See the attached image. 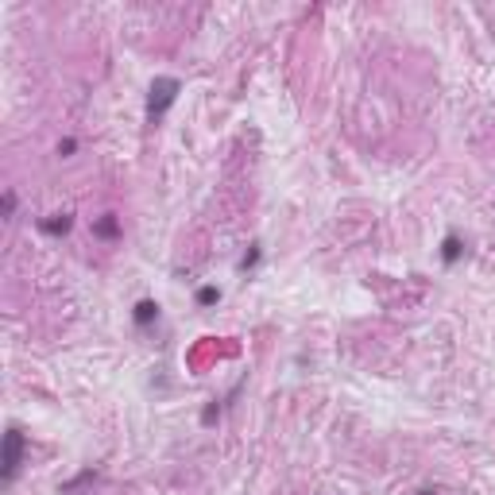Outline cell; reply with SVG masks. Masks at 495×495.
<instances>
[{
    "label": "cell",
    "mask_w": 495,
    "mask_h": 495,
    "mask_svg": "<svg viewBox=\"0 0 495 495\" xmlns=\"http://www.w3.org/2000/svg\"><path fill=\"white\" fill-rule=\"evenodd\" d=\"M460 255H464V244H460V236H457V233H445V240H442V263H445V267H457Z\"/></svg>",
    "instance_id": "4"
},
{
    "label": "cell",
    "mask_w": 495,
    "mask_h": 495,
    "mask_svg": "<svg viewBox=\"0 0 495 495\" xmlns=\"http://www.w3.org/2000/svg\"><path fill=\"white\" fill-rule=\"evenodd\" d=\"M24 433H19V426H8L4 430V469H0V484L8 487L16 484L19 476V464H24Z\"/></svg>",
    "instance_id": "2"
},
{
    "label": "cell",
    "mask_w": 495,
    "mask_h": 495,
    "mask_svg": "<svg viewBox=\"0 0 495 495\" xmlns=\"http://www.w3.org/2000/svg\"><path fill=\"white\" fill-rule=\"evenodd\" d=\"M74 151H78V140H74V135H66V140H58V155H62V159H70Z\"/></svg>",
    "instance_id": "9"
},
{
    "label": "cell",
    "mask_w": 495,
    "mask_h": 495,
    "mask_svg": "<svg viewBox=\"0 0 495 495\" xmlns=\"http://www.w3.org/2000/svg\"><path fill=\"white\" fill-rule=\"evenodd\" d=\"M93 236H101V240H117L120 236V217L117 213H105L93 221Z\"/></svg>",
    "instance_id": "6"
},
{
    "label": "cell",
    "mask_w": 495,
    "mask_h": 495,
    "mask_svg": "<svg viewBox=\"0 0 495 495\" xmlns=\"http://www.w3.org/2000/svg\"><path fill=\"white\" fill-rule=\"evenodd\" d=\"M217 302H221V290L217 287H201L198 290V306H217Z\"/></svg>",
    "instance_id": "7"
},
{
    "label": "cell",
    "mask_w": 495,
    "mask_h": 495,
    "mask_svg": "<svg viewBox=\"0 0 495 495\" xmlns=\"http://www.w3.org/2000/svg\"><path fill=\"white\" fill-rule=\"evenodd\" d=\"M178 93H182V81L178 78H155L151 90H147V120H151V124H159V120L167 117V108L178 101Z\"/></svg>",
    "instance_id": "1"
},
{
    "label": "cell",
    "mask_w": 495,
    "mask_h": 495,
    "mask_svg": "<svg viewBox=\"0 0 495 495\" xmlns=\"http://www.w3.org/2000/svg\"><path fill=\"white\" fill-rule=\"evenodd\" d=\"M260 244H252V252H248V255H244V260H240V271H252L255 267V263H260Z\"/></svg>",
    "instance_id": "8"
},
{
    "label": "cell",
    "mask_w": 495,
    "mask_h": 495,
    "mask_svg": "<svg viewBox=\"0 0 495 495\" xmlns=\"http://www.w3.org/2000/svg\"><path fill=\"white\" fill-rule=\"evenodd\" d=\"M418 495H437V492H430V487H422V492H418Z\"/></svg>",
    "instance_id": "11"
},
{
    "label": "cell",
    "mask_w": 495,
    "mask_h": 495,
    "mask_svg": "<svg viewBox=\"0 0 495 495\" xmlns=\"http://www.w3.org/2000/svg\"><path fill=\"white\" fill-rule=\"evenodd\" d=\"M132 321H135V329H151V325L159 321V302H155V298H140L135 310H132Z\"/></svg>",
    "instance_id": "3"
},
{
    "label": "cell",
    "mask_w": 495,
    "mask_h": 495,
    "mask_svg": "<svg viewBox=\"0 0 495 495\" xmlns=\"http://www.w3.org/2000/svg\"><path fill=\"white\" fill-rule=\"evenodd\" d=\"M4 217H16V194H12V190H4Z\"/></svg>",
    "instance_id": "10"
},
{
    "label": "cell",
    "mask_w": 495,
    "mask_h": 495,
    "mask_svg": "<svg viewBox=\"0 0 495 495\" xmlns=\"http://www.w3.org/2000/svg\"><path fill=\"white\" fill-rule=\"evenodd\" d=\"M70 228H74L70 213H54V217H47V221H39V233H47V236H66Z\"/></svg>",
    "instance_id": "5"
}]
</instances>
